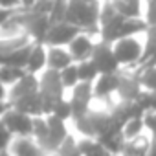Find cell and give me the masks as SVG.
<instances>
[{
    "label": "cell",
    "instance_id": "cell-28",
    "mask_svg": "<svg viewBox=\"0 0 156 156\" xmlns=\"http://www.w3.org/2000/svg\"><path fill=\"white\" fill-rule=\"evenodd\" d=\"M141 119H143V127L152 134V138H156V112H143Z\"/></svg>",
    "mask_w": 156,
    "mask_h": 156
},
{
    "label": "cell",
    "instance_id": "cell-32",
    "mask_svg": "<svg viewBox=\"0 0 156 156\" xmlns=\"http://www.w3.org/2000/svg\"><path fill=\"white\" fill-rule=\"evenodd\" d=\"M13 11H15V9H4V8H0V26H2V24L13 15Z\"/></svg>",
    "mask_w": 156,
    "mask_h": 156
},
{
    "label": "cell",
    "instance_id": "cell-2",
    "mask_svg": "<svg viewBox=\"0 0 156 156\" xmlns=\"http://www.w3.org/2000/svg\"><path fill=\"white\" fill-rule=\"evenodd\" d=\"M145 30H147L145 20H141V19H127V17H121L118 13L112 20L99 26V35H101L103 42L114 44L119 39L132 37L134 33H140V31H145Z\"/></svg>",
    "mask_w": 156,
    "mask_h": 156
},
{
    "label": "cell",
    "instance_id": "cell-18",
    "mask_svg": "<svg viewBox=\"0 0 156 156\" xmlns=\"http://www.w3.org/2000/svg\"><path fill=\"white\" fill-rule=\"evenodd\" d=\"M147 44L143 46V53L140 59L141 66H156V26L147 28Z\"/></svg>",
    "mask_w": 156,
    "mask_h": 156
},
{
    "label": "cell",
    "instance_id": "cell-3",
    "mask_svg": "<svg viewBox=\"0 0 156 156\" xmlns=\"http://www.w3.org/2000/svg\"><path fill=\"white\" fill-rule=\"evenodd\" d=\"M112 50H114V55L121 64L125 66H132L136 62H140L141 59V53H143V46L134 39V37H125V39H119L112 44Z\"/></svg>",
    "mask_w": 156,
    "mask_h": 156
},
{
    "label": "cell",
    "instance_id": "cell-6",
    "mask_svg": "<svg viewBox=\"0 0 156 156\" xmlns=\"http://www.w3.org/2000/svg\"><path fill=\"white\" fill-rule=\"evenodd\" d=\"M46 123H48V134L46 138L39 143L41 149L46 152H55V149L62 143V140L68 136V130H66V121L55 118L53 114H48L46 116Z\"/></svg>",
    "mask_w": 156,
    "mask_h": 156
},
{
    "label": "cell",
    "instance_id": "cell-12",
    "mask_svg": "<svg viewBox=\"0 0 156 156\" xmlns=\"http://www.w3.org/2000/svg\"><path fill=\"white\" fill-rule=\"evenodd\" d=\"M118 85H119V72H114V73H99L98 79L92 83L94 98L105 99V98L112 96L118 90Z\"/></svg>",
    "mask_w": 156,
    "mask_h": 156
},
{
    "label": "cell",
    "instance_id": "cell-37",
    "mask_svg": "<svg viewBox=\"0 0 156 156\" xmlns=\"http://www.w3.org/2000/svg\"><path fill=\"white\" fill-rule=\"evenodd\" d=\"M0 156H13L9 151H0Z\"/></svg>",
    "mask_w": 156,
    "mask_h": 156
},
{
    "label": "cell",
    "instance_id": "cell-1",
    "mask_svg": "<svg viewBox=\"0 0 156 156\" xmlns=\"http://www.w3.org/2000/svg\"><path fill=\"white\" fill-rule=\"evenodd\" d=\"M99 0H68L64 22H70L87 33H99Z\"/></svg>",
    "mask_w": 156,
    "mask_h": 156
},
{
    "label": "cell",
    "instance_id": "cell-9",
    "mask_svg": "<svg viewBox=\"0 0 156 156\" xmlns=\"http://www.w3.org/2000/svg\"><path fill=\"white\" fill-rule=\"evenodd\" d=\"M11 108L19 110V112H24L31 118H37V116H44L42 114V103H41V94L39 90L37 92H31V94H26V96H20L17 99H11L8 101Z\"/></svg>",
    "mask_w": 156,
    "mask_h": 156
},
{
    "label": "cell",
    "instance_id": "cell-15",
    "mask_svg": "<svg viewBox=\"0 0 156 156\" xmlns=\"http://www.w3.org/2000/svg\"><path fill=\"white\" fill-rule=\"evenodd\" d=\"M72 62H73L72 55L62 46H46V66L50 70L61 72L62 68H66Z\"/></svg>",
    "mask_w": 156,
    "mask_h": 156
},
{
    "label": "cell",
    "instance_id": "cell-22",
    "mask_svg": "<svg viewBox=\"0 0 156 156\" xmlns=\"http://www.w3.org/2000/svg\"><path fill=\"white\" fill-rule=\"evenodd\" d=\"M75 66H77V75H79V81H83V83H94V81L98 79L99 72H98L96 64H94L90 59L81 61V62H75Z\"/></svg>",
    "mask_w": 156,
    "mask_h": 156
},
{
    "label": "cell",
    "instance_id": "cell-8",
    "mask_svg": "<svg viewBox=\"0 0 156 156\" xmlns=\"http://www.w3.org/2000/svg\"><path fill=\"white\" fill-rule=\"evenodd\" d=\"M94 98V92H92V83H83L79 81L73 90H72V99H70V107H72V118L77 119L88 112V107H90V101Z\"/></svg>",
    "mask_w": 156,
    "mask_h": 156
},
{
    "label": "cell",
    "instance_id": "cell-10",
    "mask_svg": "<svg viewBox=\"0 0 156 156\" xmlns=\"http://www.w3.org/2000/svg\"><path fill=\"white\" fill-rule=\"evenodd\" d=\"M39 92L42 96H48V98H53V99H61L62 94H64V87L61 83V77H59V72L55 70H46L41 79H39Z\"/></svg>",
    "mask_w": 156,
    "mask_h": 156
},
{
    "label": "cell",
    "instance_id": "cell-5",
    "mask_svg": "<svg viewBox=\"0 0 156 156\" xmlns=\"http://www.w3.org/2000/svg\"><path fill=\"white\" fill-rule=\"evenodd\" d=\"M90 61L96 64V68H98L99 73H114V72L119 70V62H118V59L114 55L112 44L103 42V41L99 44H94Z\"/></svg>",
    "mask_w": 156,
    "mask_h": 156
},
{
    "label": "cell",
    "instance_id": "cell-38",
    "mask_svg": "<svg viewBox=\"0 0 156 156\" xmlns=\"http://www.w3.org/2000/svg\"><path fill=\"white\" fill-rule=\"evenodd\" d=\"M66 2H68V0H66Z\"/></svg>",
    "mask_w": 156,
    "mask_h": 156
},
{
    "label": "cell",
    "instance_id": "cell-21",
    "mask_svg": "<svg viewBox=\"0 0 156 156\" xmlns=\"http://www.w3.org/2000/svg\"><path fill=\"white\" fill-rule=\"evenodd\" d=\"M26 73L24 68H17V66H9V64H0V83L11 87L15 85L20 77Z\"/></svg>",
    "mask_w": 156,
    "mask_h": 156
},
{
    "label": "cell",
    "instance_id": "cell-34",
    "mask_svg": "<svg viewBox=\"0 0 156 156\" xmlns=\"http://www.w3.org/2000/svg\"><path fill=\"white\" fill-rule=\"evenodd\" d=\"M8 108H9V103H8L6 99H0V118H2V114H4Z\"/></svg>",
    "mask_w": 156,
    "mask_h": 156
},
{
    "label": "cell",
    "instance_id": "cell-23",
    "mask_svg": "<svg viewBox=\"0 0 156 156\" xmlns=\"http://www.w3.org/2000/svg\"><path fill=\"white\" fill-rule=\"evenodd\" d=\"M143 119L141 118H130V119H127L125 121V125L121 127V134H123V138L127 140V141H132V140H136L141 132H143Z\"/></svg>",
    "mask_w": 156,
    "mask_h": 156
},
{
    "label": "cell",
    "instance_id": "cell-26",
    "mask_svg": "<svg viewBox=\"0 0 156 156\" xmlns=\"http://www.w3.org/2000/svg\"><path fill=\"white\" fill-rule=\"evenodd\" d=\"M66 6H68L66 0H53L51 9H50V13H48V20H50V24H55V22H62V20H64Z\"/></svg>",
    "mask_w": 156,
    "mask_h": 156
},
{
    "label": "cell",
    "instance_id": "cell-36",
    "mask_svg": "<svg viewBox=\"0 0 156 156\" xmlns=\"http://www.w3.org/2000/svg\"><path fill=\"white\" fill-rule=\"evenodd\" d=\"M0 99H8V90H6V85L0 83Z\"/></svg>",
    "mask_w": 156,
    "mask_h": 156
},
{
    "label": "cell",
    "instance_id": "cell-30",
    "mask_svg": "<svg viewBox=\"0 0 156 156\" xmlns=\"http://www.w3.org/2000/svg\"><path fill=\"white\" fill-rule=\"evenodd\" d=\"M145 24L147 28L156 26V0H149L147 11H145Z\"/></svg>",
    "mask_w": 156,
    "mask_h": 156
},
{
    "label": "cell",
    "instance_id": "cell-27",
    "mask_svg": "<svg viewBox=\"0 0 156 156\" xmlns=\"http://www.w3.org/2000/svg\"><path fill=\"white\" fill-rule=\"evenodd\" d=\"M51 114H53L55 118L62 119V121L70 119V118H72V107H70V101H66L64 98L57 99L55 105H53V108H51Z\"/></svg>",
    "mask_w": 156,
    "mask_h": 156
},
{
    "label": "cell",
    "instance_id": "cell-11",
    "mask_svg": "<svg viewBox=\"0 0 156 156\" xmlns=\"http://www.w3.org/2000/svg\"><path fill=\"white\" fill-rule=\"evenodd\" d=\"M92 50H94V42H92V39H90L88 35H85L83 31L77 33V35L68 42V53L72 55V61H73V62H81V61L90 59Z\"/></svg>",
    "mask_w": 156,
    "mask_h": 156
},
{
    "label": "cell",
    "instance_id": "cell-14",
    "mask_svg": "<svg viewBox=\"0 0 156 156\" xmlns=\"http://www.w3.org/2000/svg\"><path fill=\"white\" fill-rule=\"evenodd\" d=\"M37 90H39V79H37V75L26 72L15 85H11V90H8V101L17 99L20 96H26V94H31V92H37Z\"/></svg>",
    "mask_w": 156,
    "mask_h": 156
},
{
    "label": "cell",
    "instance_id": "cell-31",
    "mask_svg": "<svg viewBox=\"0 0 156 156\" xmlns=\"http://www.w3.org/2000/svg\"><path fill=\"white\" fill-rule=\"evenodd\" d=\"M0 8H4V9H19L20 2L19 0H0Z\"/></svg>",
    "mask_w": 156,
    "mask_h": 156
},
{
    "label": "cell",
    "instance_id": "cell-20",
    "mask_svg": "<svg viewBox=\"0 0 156 156\" xmlns=\"http://www.w3.org/2000/svg\"><path fill=\"white\" fill-rule=\"evenodd\" d=\"M77 154L79 156H108L105 147L94 138H85L83 141L77 143Z\"/></svg>",
    "mask_w": 156,
    "mask_h": 156
},
{
    "label": "cell",
    "instance_id": "cell-7",
    "mask_svg": "<svg viewBox=\"0 0 156 156\" xmlns=\"http://www.w3.org/2000/svg\"><path fill=\"white\" fill-rule=\"evenodd\" d=\"M81 33V30L70 24V22H55V24H50L48 31H46V37L42 41L44 46H68V42L77 35Z\"/></svg>",
    "mask_w": 156,
    "mask_h": 156
},
{
    "label": "cell",
    "instance_id": "cell-25",
    "mask_svg": "<svg viewBox=\"0 0 156 156\" xmlns=\"http://www.w3.org/2000/svg\"><path fill=\"white\" fill-rule=\"evenodd\" d=\"M59 77H61V83L64 88H73L77 83H79V75H77V66L75 62L68 64L66 68H62L59 72Z\"/></svg>",
    "mask_w": 156,
    "mask_h": 156
},
{
    "label": "cell",
    "instance_id": "cell-35",
    "mask_svg": "<svg viewBox=\"0 0 156 156\" xmlns=\"http://www.w3.org/2000/svg\"><path fill=\"white\" fill-rule=\"evenodd\" d=\"M19 2H20V8H22V9H28V8L33 6L35 0H19Z\"/></svg>",
    "mask_w": 156,
    "mask_h": 156
},
{
    "label": "cell",
    "instance_id": "cell-19",
    "mask_svg": "<svg viewBox=\"0 0 156 156\" xmlns=\"http://www.w3.org/2000/svg\"><path fill=\"white\" fill-rule=\"evenodd\" d=\"M112 8L127 19H140L141 17V2L140 0H110Z\"/></svg>",
    "mask_w": 156,
    "mask_h": 156
},
{
    "label": "cell",
    "instance_id": "cell-17",
    "mask_svg": "<svg viewBox=\"0 0 156 156\" xmlns=\"http://www.w3.org/2000/svg\"><path fill=\"white\" fill-rule=\"evenodd\" d=\"M141 85L138 83V77H125L119 73V85H118V94L121 101H136V98L141 94Z\"/></svg>",
    "mask_w": 156,
    "mask_h": 156
},
{
    "label": "cell",
    "instance_id": "cell-13",
    "mask_svg": "<svg viewBox=\"0 0 156 156\" xmlns=\"http://www.w3.org/2000/svg\"><path fill=\"white\" fill-rule=\"evenodd\" d=\"M8 151L13 156H44V151L41 149V145L31 138V136H24V138H13Z\"/></svg>",
    "mask_w": 156,
    "mask_h": 156
},
{
    "label": "cell",
    "instance_id": "cell-29",
    "mask_svg": "<svg viewBox=\"0 0 156 156\" xmlns=\"http://www.w3.org/2000/svg\"><path fill=\"white\" fill-rule=\"evenodd\" d=\"M11 140H13V134L8 130V127L2 123V119H0V151H8Z\"/></svg>",
    "mask_w": 156,
    "mask_h": 156
},
{
    "label": "cell",
    "instance_id": "cell-16",
    "mask_svg": "<svg viewBox=\"0 0 156 156\" xmlns=\"http://www.w3.org/2000/svg\"><path fill=\"white\" fill-rule=\"evenodd\" d=\"M46 66V46L41 42H33L30 55H28V62H26V72L28 73H39L41 70H44Z\"/></svg>",
    "mask_w": 156,
    "mask_h": 156
},
{
    "label": "cell",
    "instance_id": "cell-4",
    "mask_svg": "<svg viewBox=\"0 0 156 156\" xmlns=\"http://www.w3.org/2000/svg\"><path fill=\"white\" fill-rule=\"evenodd\" d=\"M2 123L8 127V130L13 134V138H24V136H31V129H33V118L19 112L15 108H8L2 114Z\"/></svg>",
    "mask_w": 156,
    "mask_h": 156
},
{
    "label": "cell",
    "instance_id": "cell-33",
    "mask_svg": "<svg viewBox=\"0 0 156 156\" xmlns=\"http://www.w3.org/2000/svg\"><path fill=\"white\" fill-rule=\"evenodd\" d=\"M145 156H156V138L152 140V143L147 147V152H145Z\"/></svg>",
    "mask_w": 156,
    "mask_h": 156
},
{
    "label": "cell",
    "instance_id": "cell-24",
    "mask_svg": "<svg viewBox=\"0 0 156 156\" xmlns=\"http://www.w3.org/2000/svg\"><path fill=\"white\" fill-rule=\"evenodd\" d=\"M138 83L145 90H156V66H141L138 72Z\"/></svg>",
    "mask_w": 156,
    "mask_h": 156
}]
</instances>
